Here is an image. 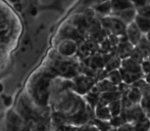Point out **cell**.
<instances>
[{"instance_id": "5", "label": "cell", "mask_w": 150, "mask_h": 131, "mask_svg": "<svg viewBox=\"0 0 150 131\" xmlns=\"http://www.w3.org/2000/svg\"><path fill=\"white\" fill-rule=\"evenodd\" d=\"M137 14H138L137 9L135 7H133V8H129V9L122 10V11L113 12V14H111V16L117 18L119 20L124 22L125 24L128 26L129 24H131V23H133L135 21V18H136Z\"/></svg>"}, {"instance_id": "30", "label": "cell", "mask_w": 150, "mask_h": 131, "mask_svg": "<svg viewBox=\"0 0 150 131\" xmlns=\"http://www.w3.org/2000/svg\"><path fill=\"white\" fill-rule=\"evenodd\" d=\"M149 131H150V130H149Z\"/></svg>"}, {"instance_id": "3", "label": "cell", "mask_w": 150, "mask_h": 131, "mask_svg": "<svg viewBox=\"0 0 150 131\" xmlns=\"http://www.w3.org/2000/svg\"><path fill=\"white\" fill-rule=\"evenodd\" d=\"M78 50V44L76 43L75 40L71 39V38H67L63 41L60 42L58 45L57 51L62 58H69V56H74Z\"/></svg>"}, {"instance_id": "11", "label": "cell", "mask_w": 150, "mask_h": 131, "mask_svg": "<svg viewBox=\"0 0 150 131\" xmlns=\"http://www.w3.org/2000/svg\"><path fill=\"white\" fill-rule=\"evenodd\" d=\"M96 116L100 120H109L112 118L109 107L105 105H99L96 110Z\"/></svg>"}, {"instance_id": "17", "label": "cell", "mask_w": 150, "mask_h": 131, "mask_svg": "<svg viewBox=\"0 0 150 131\" xmlns=\"http://www.w3.org/2000/svg\"><path fill=\"white\" fill-rule=\"evenodd\" d=\"M122 66V62L119 60V58H112L111 60L108 61L106 65V70L108 72L113 71V70H117Z\"/></svg>"}, {"instance_id": "26", "label": "cell", "mask_w": 150, "mask_h": 131, "mask_svg": "<svg viewBox=\"0 0 150 131\" xmlns=\"http://www.w3.org/2000/svg\"><path fill=\"white\" fill-rule=\"evenodd\" d=\"M145 81L147 82V83L150 85V73L149 74H146V76H145Z\"/></svg>"}, {"instance_id": "8", "label": "cell", "mask_w": 150, "mask_h": 131, "mask_svg": "<svg viewBox=\"0 0 150 131\" xmlns=\"http://www.w3.org/2000/svg\"><path fill=\"white\" fill-rule=\"evenodd\" d=\"M134 23L138 26V28L140 29L141 32L144 34V35L150 31V19L146 18V16L137 14Z\"/></svg>"}, {"instance_id": "19", "label": "cell", "mask_w": 150, "mask_h": 131, "mask_svg": "<svg viewBox=\"0 0 150 131\" xmlns=\"http://www.w3.org/2000/svg\"><path fill=\"white\" fill-rule=\"evenodd\" d=\"M141 69H142V72L146 75V74L150 73V60L149 58H144L143 62L141 63Z\"/></svg>"}, {"instance_id": "25", "label": "cell", "mask_w": 150, "mask_h": 131, "mask_svg": "<svg viewBox=\"0 0 150 131\" xmlns=\"http://www.w3.org/2000/svg\"><path fill=\"white\" fill-rule=\"evenodd\" d=\"M79 131H92V127H90V126H85V127L79 129Z\"/></svg>"}, {"instance_id": "21", "label": "cell", "mask_w": 150, "mask_h": 131, "mask_svg": "<svg viewBox=\"0 0 150 131\" xmlns=\"http://www.w3.org/2000/svg\"><path fill=\"white\" fill-rule=\"evenodd\" d=\"M117 131H135V127H134V125H131V124L126 122V123L122 124V126H120Z\"/></svg>"}, {"instance_id": "14", "label": "cell", "mask_w": 150, "mask_h": 131, "mask_svg": "<svg viewBox=\"0 0 150 131\" xmlns=\"http://www.w3.org/2000/svg\"><path fill=\"white\" fill-rule=\"evenodd\" d=\"M107 79L113 84V85H120L122 82V73H120V70H113V71L108 72V75H107Z\"/></svg>"}, {"instance_id": "27", "label": "cell", "mask_w": 150, "mask_h": 131, "mask_svg": "<svg viewBox=\"0 0 150 131\" xmlns=\"http://www.w3.org/2000/svg\"><path fill=\"white\" fill-rule=\"evenodd\" d=\"M145 37L147 38V40H148V41L150 42V31L149 32H147L146 34H145Z\"/></svg>"}, {"instance_id": "1", "label": "cell", "mask_w": 150, "mask_h": 131, "mask_svg": "<svg viewBox=\"0 0 150 131\" xmlns=\"http://www.w3.org/2000/svg\"><path fill=\"white\" fill-rule=\"evenodd\" d=\"M50 76L46 72H39L30 83L31 96L40 105H45L49 98Z\"/></svg>"}, {"instance_id": "20", "label": "cell", "mask_w": 150, "mask_h": 131, "mask_svg": "<svg viewBox=\"0 0 150 131\" xmlns=\"http://www.w3.org/2000/svg\"><path fill=\"white\" fill-rule=\"evenodd\" d=\"M142 107L147 113L150 114V96H146L142 99Z\"/></svg>"}, {"instance_id": "24", "label": "cell", "mask_w": 150, "mask_h": 131, "mask_svg": "<svg viewBox=\"0 0 150 131\" xmlns=\"http://www.w3.org/2000/svg\"><path fill=\"white\" fill-rule=\"evenodd\" d=\"M110 0H94V6L95 5H98V4H101V3H104V2H108Z\"/></svg>"}, {"instance_id": "22", "label": "cell", "mask_w": 150, "mask_h": 131, "mask_svg": "<svg viewBox=\"0 0 150 131\" xmlns=\"http://www.w3.org/2000/svg\"><path fill=\"white\" fill-rule=\"evenodd\" d=\"M133 3H134V6L136 7V9H138V8L142 7V6L146 5L147 3H149L147 0H132Z\"/></svg>"}, {"instance_id": "23", "label": "cell", "mask_w": 150, "mask_h": 131, "mask_svg": "<svg viewBox=\"0 0 150 131\" xmlns=\"http://www.w3.org/2000/svg\"><path fill=\"white\" fill-rule=\"evenodd\" d=\"M4 116L2 114H0V131H3V126H4Z\"/></svg>"}, {"instance_id": "15", "label": "cell", "mask_w": 150, "mask_h": 131, "mask_svg": "<svg viewBox=\"0 0 150 131\" xmlns=\"http://www.w3.org/2000/svg\"><path fill=\"white\" fill-rule=\"evenodd\" d=\"M135 131H149L150 130V120L146 117L141 118L140 120L136 121L134 125Z\"/></svg>"}, {"instance_id": "9", "label": "cell", "mask_w": 150, "mask_h": 131, "mask_svg": "<svg viewBox=\"0 0 150 131\" xmlns=\"http://www.w3.org/2000/svg\"><path fill=\"white\" fill-rule=\"evenodd\" d=\"M120 73H122V82H125L126 84H133L136 81H138L139 79H141V75H142V74L131 73V72L125 71L122 68H120Z\"/></svg>"}, {"instance_id": "18", "label": "cell", "mask_w": 150, "mask_h": 131, "mask_svg": "<svg viewBox=\"0 0 150 131\" xmlns=\"http://www.w3.org/2000/svg\"><path fill=\"white\" fill-rule=\"evenodd\" d=\"M137 12H138L139 14H141V16H146V18L150 19V3H147L146 5L138 8Z\"/></svg>"}, {"instance_id": "10", "label": "cell", "mask_w": 150, "mask_h": 131, "mask_svg": "<svg viewBox=\"0 0 150 131\" xmlns=\"http://www.w3.org/2000/svg\"><path fill=\"white\" fill-rule=\"evenodd\" d=\"M136 47L142 52V54L144 56L145 58H148L149 54H150V42L147 40V38L145 37V35H143V37L141 38V40L136 45Z\"/></svg>"}, {"instance_id": "7", "label": "cell", "mask_w": 150, "mask_h": 131, "mask_svg": "<svg viewBox=\"0 0 150 131\" xmlns=\"http://www.w3.org/2000/svg\"><path fill=\"white\" fill-rule=\"evenodd\" d=\"M110 5H111V9H112L111 14L135 7L132 0H110Z\"/></svg>"}, {"instance_id": "16", "label": "cell", "mask_w": 150, "mask_h": 131, "mask_svg": "<svg viewBox=\"0 0 150 131\" xmlns=\"http://www.w3.org/2000/svg\"><path fill=\"white\" fill-rule=\"evenodd\" d=\"M109 110H110V113L112 117H115V116H119L122 114V100L120 99H117V100H113L111 103H109Z\"/></svg>"}, {"instance_id": "6", "label": "cell", "mask_w": 150, "mask_h": 131, "mask_svg": "<svg viewBox=\"0 0 150 131\" xmlns=\"http://www.w3.org/2000/svg\"><path fill=\"white\" fill-rule=\"evenodd\" d=\"M122 69H124L125 71L131 72V73L135 74H142V69H141V64L135 62L134 60H132L131 58H126L122 61Z\"/></svg>"}, {"instance_id": "28", "label": "cell", "mask_w": 150, "mask_h": 131, "mask_svg": "<svg viewBox=\"0 0 150 131\" xmlns=\"http://www.w3.org/2000/svg\"><path fill=\"white\" fill-rule=\"evenodd\" d=\"M106 131H115V130H109V129H108V130H106Z\"/></svg>"}, {"instance_id": "29", "label": "cell", "mask_w": 150, "mask_h": 131, "mask_svg": "<svg viewBox=\"0 0 150 131\" xmlns=\"http://www.w3.org/2000/svg\"><path fill=\"white\" fill-rule=\"evenodd\" d=\"M149 58V60H150V54H149V56H148V58Z\"/></svg>"}, {"instance_id": "4", "label": "cell", "mask_w": 150, "mask_h": 131, "mask_svg": "<svg viewBox=\"0 0 150 131\" xmlns=\"http://www.w3.org/2000/svg\"><path fill=\"white\" fill-rule=\"evenodd\" d=\"M125 34H126V36H127V40H128L131 44H133L134 46H136L137 44L139 43L141 38L144 35L134 22L131 23V24H129L128 26H127L126 33Z\"/></svg>"}, {"instance_id": "2", "label": "cell", "mask_w": 150, "mask_h": 131, "mask_svg": "<svg viewBox=\"0 0 150 131\" xmlns=\"http://www.w3.org/2000/svg\"><path fill=\"white\" fill-rule=\"evenodd\" d=\"M102 25L112 35L115 36L125 35V33H126L127 25L124 22H122L120 20H119L117 18L111 16V14L107 16H103Z\"/></svg>"}, {"instance_id": "13", "label": "cell", "mask_w": 150, "mask_h": 131, "mask_svg": "<svg viewBox=\"0 0 150 131\" xmlns=\"http://www.w3.org/2000/svg\"><path fill=\"white\" fill-rule=\"evenodd\" d=\"M95 10L98 12L99 14L103 16H110L112 9H111V5H110V1L108 2H104V3L98 4V5H95Z\"/></svg>"}, {"instance_id": "12", "label": "cell", "mask_w": 150, "mask_h": 131, "mask_svg": "<svg viewBox=\"0 0 150 131\" xmlns=\"http://www.w3.org/2000/svg\"><path fill=\"white\" fill-rule=\"evenodd\" d=\"M141 98H142V91L138 87H136V86H134L132 89L129 90L128 94H127V98L132 103H134V105L139 103L141 100Z\"/></svg>"}]
</instances>
